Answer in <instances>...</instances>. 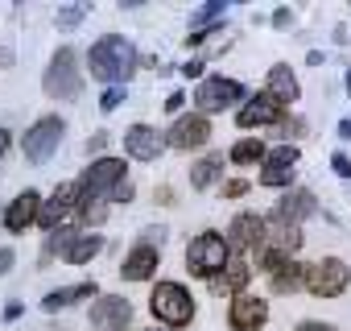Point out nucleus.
<instances>
[{"label": "nucleus", "mask_w": 351, "mask_h": 331, "mask_svg": "<svg viewBox=\"0 0 351 331\" xmlns=\"http://www.w3.org/2000/svg\"><path fill=\"white\" fill-rule=\"evenodd\" d=\"M265 319H269V302L265 298H252V294H236L232 298V310H228L232 331H256V327H265Z\"/></svg>", "instance_id": "nucleus-11"}, {"label": "nucleus", "mask_w": 351, "mask_h": 331, "mask_svg": "<svg viewBox=\"0 0 351 331\" xmlns=\"http://www.w3.org/2000/svg\"><path fill=\"white\" fill-rule=\"evenodd\" d=\"M265 220L261 216H252V212H244V216H236L232 220V236H228V244L232 249H256V244H265Z\"/></svg>", "instance_id": "nucleus-19"}, {"label": "nucleus", "mask_w": 351, "mask_h": 331, "mask_svg": "<svg viewBox=\"0 0 351 331\" xmlns=\"http://www.w3.org/2000/svg\"><path fill=\"white\" fill-rule=\"evenodd\" d=\"M79 195H83V187H79V183H62V187L42 203L38 224H42V228H58V224H62V216H66L71 207H79Z\"/></svg>", "instance_id": "nucleus-14"}, {"label": "nucleus", "mask_w": 351, "mask_h": 331, "mask_svg": "<svg viewBox=\"0 0 351 331\" xmlns=\"http://www.w3.org/2000/svg\"><path fill=\"white\" fill-rule=\"evenodd\" d=\"M293 166H298V149L281 145L265 157V170H261V187H289L293 183Z\"/></svg>", "instance_id": "nucleus-12"}, {"label": "nucleus", "mask_w": 351, "mask_h": 331, "mask_svg": "<svg viewBox=\"0 0 351 331\" xmlns=\"http://www.w3.org/2000/svg\"><path fill=\"white\" fill-rule=\"evenodd\" d=\"M112 199H116V203H128V199H132V183L124 179V183H120V187L112 191Z\"/></svg>", "instance_id": "nucleus-33"}, {"label": "nucleus", "mask_w": 351, "mask_h": 331, "mask_svg": "<svg viewBox=\"0 0 351 331\" xmlns=\"http://www.w3.org/2000/svg\"><path fill=\"white\" fill-rule=\"evenodd\" d=\"M99 249H104V240H99L95 232H75V240L62 249V261H66V265H83V261H91Z\"/></svg>", "instance_id": "nucleus-22"}, {"label": "nucleus", "mask_w": 351, "mask_h": 331, "mask_svg": "<svg viewBox=\"0 0 351 331\" xmlns=\"http://www.w3.org/2000/svg\"><path fill=\"white\" fill-rule=\"evenodd\" d=\"M298 331H335V327H326V323H302Z\"/></svg>", "instance_id": "nucleus-39"}, {"label": "nucleus", "mask_w": 351, "mask_h": 331, "mask_svg": "<svg viewBox=\"0 0 351 331\" xmlns=\"http://www.w3.org/2000/svg\"><path fill=\"white\" fill-rule=\"evenodd\" d=\"M207 137H211L207 116H203V112H191V116H178V120H173V128L165 133V145H169V149H199V145H207Z\"/></svg>", "instance_id": "nucleus-9"}, {"label": "nucleus", "mask_w": 351, "mask_h": 331, "mask_svg": "<svg viewBox=\"0 0 351 331\" xmlns=\"http://www.w3.org/2000/svg\"><path fill=\"white\" fill-rule=\"evenodd\" d=\"M228 13V5H223V0H211V5H203V9H195L191 13V38H207L203 30L211 25V21H219Z\"/></svg>", "instance_id": "nucleus-25"}, {"label": "nucleus", "mask_w": 351, "mask_h": 331, "mask_svg": "<svg viewBox=\"0 0 351 331\" xmlns=\"http://www.w3.org/2000/svg\"><path fill=\"white\" fill-rule=\"evenodd\" d=\"M236 100H244V87H240L236 79H203L199 91H195V104H199L203 116H207V112H223V108H232Z\"/></svg>", "instance_id": "nucleus-8"}, {"label": "nucleus", "mask_w": 351, "mask_h": 331, "mask_svg": "<svg viewBox=\"0 0 351 331\" xmlns=\"http://www.w3.org/2000/svg\"><path fill=\"white\" fill-rule=\"evenodd\" d=\"M153 269H157V244H149V240H141V244L124 257V265H120L124 282H149Z\"/></svg>", "instance_id": "nucleus-16"}, {"label": "nucleus", "mask_w": 351, "mask_h": 331, "mask_svg": "<svg viewBox=\"0 0 351 331\" xmlns=\"http://www.w3.org/2000/svg\"><path fill=\"white\" fill-rule=\"evenodd\" d=\"M339 137H351V120H339Z\"/></svg>", "instance_id": "nucleus-42"}, {"label": "nucleus", "mask_w": 351, "mask_h": 331, "mask_svg": "<svg viewBox=\"0 0 351 331\" xmlns=\"http://www.w3.org/2000/svg\"><path fill=\"white\" fill-rule=\"evenodd\" d=\"M87 9H91V5H75V9H62V13H58V25H62V30L79 25V21L87 17Z\"/></svg>", "instance_id": "nucleus-29"}, {"label": "nucleus", "mask_w": 351, "mask_h": 331, "mask_svg": "<svg viewBox=\"0 0 351 331\" xmlns=\"http://www.w3.org/2000/svg\"><path fill=\"white\" fill-rule=\"evenodd\" d=\"M182 104H186V95H182V91H173V95L165 100V108H169V112H182Z\"/></svg>", "instance_id": "nucleus-35"}, {"label": "nucleus", "mask_w": 351, "mask_h": 331, "mask_svg": "<svg viewBox=\"0 0 351 331\" xmlns=\"http://www.w3.org/2000/svg\"><path fill=\"white\" fill-rule=\"evenodd\" d=\"M330 166H335V174H339V179H351V157L335 153V157H330Z\"/></svg>", "instance_id": "nucleus-31"}, {"label": "nucleus", "mask_w": 351, "mask_h": 331, "mask_svg": "<svg viewBox=\"0 0 351 331\" xmlns=\"http://www.w3.org/2000/svg\"><path fill=\"white\" fill-rule=\"evenodd\" d=\"M298 286H306V273H302V265H298V261H289V257H285V261L273 269V290H281V294H285V290H298Z\"/></svg>", "instance_id": "nucleus-24"}, {"label": "nucleus", "mask_w": 351, "mask_h": 331, "mask_svg": "<svg viewBox=\"0 0 351 331\" xmlns=\"http://www.w3.org/2000/svg\"><path fill=\"white\" fill-rule=\"evenodd\" d=\"M236 120H240V128H261V124H281L285 112H281V104H273L269 95H261V100H248Z\"/></svg>", "instance_id": "nucleus-17"}, {"label": "nucleus", "mask_w": 351, "mask_h": 331, "mask_svg": "<svg viewBox=\"0 0 351 331\" xmlns=\"http://www.w3.org/2000/svg\"><path fill=\"white\" fill-rule=\"evenodd\" d=\"M161 149H165V137L157 128H149V124H132L124 133V153L136 157V161H157Z\"/></svg>", "instance_id": "nucleus-13"}, {"label": "nucleus", "mask_w": 351, "mask_h": 331, "mask_svg": "<svg viewBox=\"0 0 351 331\" xmlns=\"http://www.w3.org/2000/svg\"><path fill=\"white\" fill-rule=\"evenodd\" d=\"M128 319H132V302H128V298L104 294V298H95V306H91V327H95V331H124Z\"/></svg>", "instance_id": "nucleus-10"}, {"label": "nucleus", "mask_w": 351, "mask_h": 331, "mask_svg": "<svg viewBox=\"0 0 351 331\" xmlns=\"http://www.w3.org/2000/svg\"><path fill=\"white\" fill-rule=\"evenodd\" d=\"M269 153H265V145L256 141V137H244V141H236L232 145V161L236 166H252V161H265Z\"/></svg>", "instance_id": "nucleus-27"}, {"label": "nucleus", "mask_w": 351, "mask_h": 331, "mask_svg": "<svg viewBox=\"0 0 351 331\" xmlns=\"http://www.w3.org/2000/svg\"><path fill=\"white\" fill-rule=\"evenodd\" d=\"M38 216H42V195H38V191H21V195L9 203L5 228H9V232H25V228H29Z\"/></svg>", "instance_id": "nucleus-15"}, {"label": "nucleus", "mask_w": 351, "mask_h": 331, "mask_svg": "<svg viewBox=\"0 0 351 331\" xmlns=\"http://www.w3.org/2000/svg\"><path fill=\"white\" fill-rule=\"evenodd\" d=\"M347 91H351V71H347Z\"/></svg>", "instance_id": "nucleus-44"}, {"label": "nucleus", "mask_w": 351, "mask_h": 331, "mask_svg": "<svg viewBox=\"0 0 351 331\" xmlns=\"http://www.w3.org/2000/svg\"><path fill=\"white\" fill-rule=\"evenodd\" d=\"M9 141H13V137H9V128H0V157H5V149H9Z\"/></svg>", "instance_id": "nucleus-41"}, {"label": "nucleus", "mask_w": 351, "mask_h": 331, "mask_svg": "<svg viewBox=\"0 0 351 331\" xmlns=\"http://www.w3.org/2000/svg\"><path fill=\"white\" fill-rule=\"evenodd\" d=\"M104 145H108V137H104V133H95V137H91V141H87V149H91V153H99V149H104Z\"/></svg>", "instance_id": "nucleus-38"}, {"label": "nucleus", "mask_w": 351, "mask_h": 331, "mask_svg": "<svg viewBox=\"0 0 351 331\" xmlns=\"http://www.w3.org/2000/svg\"><path fill=\"white\" fill-rule=\"evenodd\" d=\"M62 133H66V124H62V116H42L25 137H21V149H25V157L34 161V166H42V161H50V153L58 149V141H62Z\"/></svg>", "instance_id": "nucleus-6"}, {"label": "nucleus", "mask_w": 351, "mask_h": 331, "mask_svg": "<svg viewBox=\"0 0 351 331\" xmlns=\"http://www.w3.org/2000/svg\"><path fill=\"white\" fill-rule=\"evenodd\" d=\"M120 104H124V87H108V91H104V100H99V108H104V112H116Z\"/></svg>", "instance_id": "nucleus-30"}, {"label": "nucleus", "mask_w": 351, "mask_h": 331, "mask_svg": "<svg viewBox=\"0 0 351 331\" xmlns=\"http://www.w3.org/2000/svg\"><path fill=\"white\" fill-rule=\"evenodd\" d=\"M13 261H17V257H13V249H0V277L13 269Z\"/></svg>", "instance_id": "nucleus-34"}, {"label": "nucleus", "mask_w": 351, "mask_h": 331, "mask_svg": "<svg viewBox=\"0 0 351 331\" xmlns=\"http://www.w3.org/2000/svg\"><path fill=\"white\" fill-rule=\"evenodd\" d=\"M0 67H13V50L9 46H0Z\"/></svg>", "instance_id": "nucleus-40"}, {"label": "nucleus", "mask_w": 351, "mask_h": 331, "mask_svg": "<svg viewBox=\"0 0 351 331\" xmlns=\"http://www.w3.org/2000/svg\"><path fill=\"white\" fill-rule=\"evenodd\" d=\"M314 212H318V203H314V195H310V191H289V195H285V199L277 203L273 220H277V224H289V228H293L298 220H310Z\"/></svg>", "instance_id": "nucleus-18"}, {"label": "nucleus", "mask_w": 351, "mask_h": 331, "mask_svg": "<svg viewBox=\"0 0 351 331\" xmlns=\"http://www.w3.org/2000/svg\"><path fill=\"white\" fill-rule=\"evenodd\" d=\"M149 310H153L161 323H169V327H186V323L195 319V298H191V290L178 286V282H157V290L149 294Z\"/></svg>", "instance_id": "nucleus-3"}, {"label": "nucleus", "mask_w": 351, "mask_h": 331, "mask_svg": "<svg viewBox=\"0 0 351 331\" xmlns=\"http://www.w3.org/2000/svg\"><path fill=\"white\" fill-rule=\"evenodd\" d=\"M289 21H293V17H289V9H277V13H273V25H277V30H285Z\"/></svg>", "instance_id": "nucleus-36"}, {"label": "nucleus", "mask_w": 351, "mask_h": 331, "mask_svg": "<svg viewBox=\"0 0 351 331\" xmlns=\"http://www.w3.org/2000/svg\"><path fill=\"white\" fill-rule=\"evenodd\" d=\"M269 100L273 104H293L298 100V79L289 67H273L269 71Z\"/></svg>", "instance_id": "nucleus-21"}, {"label": "nucleus", "mask_w": 351, "mask_h": 331, "mask_svg": "<svg viewBox=\"0 0 351 331\" xmlns=\"http://www.w3.org/2000/svg\"><path fill=\"white\" fill-rule=\"evenodd\" d=\"M95 294H99V286H95V282H79V286L50 290V294L42 298V306H46V310H62V306H75L79 298H95Z\"/></svg>", "instance_id": "nucleus-20"}, {"label": "nucleus", "mask_w": 351, "mask_h": 331, "mask_svg": "<svg viewBox=\"0 0 351 331\" xmlns=\"http://www.w3.org/2000/svg\"><path fill=\"white\" fill-rule=\"evenodd\" d=\"M5 216H9V207H0V224H5Z\"/></svg>", "instance_id": "nucleus-43"}, {"label": "nucleus", "mask_w": 351, "mask_h": 331, "mask_svg": "<svg viewBox=\"0 0 351 331\" xmlns=\"http://www.w3.org/2000/svg\"><path fill=\"white\" fill-rule=\"evenodd\" d=\"M87 67H91V79H99V83H108V87H124V79L136 71V50H132L128 38L108 34V38H99V42L91 46Z\"/></svg>", "instance_id": "nucleus-1"}, {"label": "nucleus", "mask_w": 351, "mask_h": 331, "mask_svg": "<svg viewBox=\"0 0 351 331\" xmlns=\"http://www.w3.org/2000/svg\"><path fill=\"white\" fill-rule=\"evenodd\" d=\"M248 273H252V265H248L244 257H232V261H228V269H223V277L215 282V290H244Z\"/></svg>", "instance_id": "nucleus-26"}, {"label": "nucleus", "mask_w": 351, "mask_h": 331, "mask_svg": "<svg viewBox=\"0 0 351 331\" xmlns=\"http://www.w3.org/2000/svg\"><path fill=\"white\" fill-rule=\"evenodd\" d=\"M244 191H248V183H244V179H232V183L223 187V195H228V199H240Z\"/></svg>", "instance_id": "nucleus-32"}, {"label": "nucleus", "mask_w": 351, "mask_h": 331, "mask_svg": "<svg viewBox=\"0 0 351 331\" xmlns=\"http://www.w3.org/2000/svg\"><path fill=\"white\" fill-rule=\"evenodd\" d=\"M228 261H232V244H228L219 232H203V236H195L191 249H186V269H191L195 277H211V282H215V273H223Z\"/></svg>", "instance_id": "nucleus-2"}, {"label": "nucleus", "mask_w": 351, "mask_h": 331, "mask_svg": "<svg viewBox=\"0 0 351 331\" xmlns=\"http://www.w3.org/2000/svg\"><path fill=\"white\" fill-rule=\"evenodd\" d=\"M347 286H351V269L339 257H326V261L306 265V290L314 298H339Z\"/></svg>", "instance_id": "nucleus-5"}, {"label": "nucleus", "mask_w": 351, "mask_h": 331, "mask_svg": "<svg viewBox=\"0 0 351 331\" xmlns=\"http://www.w3.org/2000/svg\"><path fill=\"white\" fill-rule=\"evenodd\" d=\"M182 75H186V79H195V75H203V62H199V58H191V62L182 67Z\"/></svg>", "instance_id": "nucleus-37"}, {"label": "nucleus", "mask_w": 351, "mask_h": 331, "mask_svg": "<svg viewBox=\"0 0 351 331\" xmlns=\"http://www.w3.org/2000/svg\"><path fill=\"white\" fill-rule=\"evenodd\" d=\"M42 87H46V95H50V100H75V95H79L83 75H79V54H75L71 46H62V50L50 58Z\"/></svg>", "instance_id": "nucleus-4"}, {"label": "nucleus", "mask_w": 351, "mask_h": 331, "mask_svg": "<svg viewBox=\"0 0 351 331\" xmlns=\"http://www.w3.org/2000/svg\"><path fill=\"white\" fill-rule=\"evenodd\" d=\"M219 174H223V153H211V157L195 161V170H191V187H195V191H207Z\"/></svg>", "instance_id": "nucleus-23"}, {"label": "nucleus", "mask_w": 351, "mask_h": 331, "mask_svg": "<svg viewBox=\"0 0 351 331\" xmlns=\"http://www.w3.org/2000/svg\"><path fill=\"white\" fill-rule=\"evenodd\" d=\"M124 183V161L120 157H99V161H91L87 170H83V191L87 195H104V199H112V191Z\"/></svg>", "instance_id": "nucleus-7"}, {"label": "nucleus", "mask_w": 351, "mask_h": 331, "mask_svg": "<svg viewBox=\"0 0 351 331\" xmlns=\"http://www.w3.org/2000/svg\"><path fill=\"white\" fill-rule=\"evenodd\" d=\"M104 216H108V199L104 195H79V220L83 224H104Z\"/></svg>", "instance_id": "nucleus-28"}]
</instances>
